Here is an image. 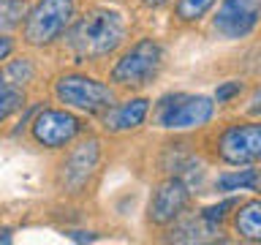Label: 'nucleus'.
Listing matches in <instances>:
<instances>
[{
    "label": "nucleus",
    "mask_w": 261,
    "mask_h": 245,
    "mask_svg": "<svg viewBox=\"0 0 261 245\" xmlns=\"http://www.w3.org/2000/svg\"><path fill=\"white\" fill-rule=\"evenodd\" d=\"M125 22L112 8H90L68 33V44L79 57H106L122 44Z\"/></svg>",
    "instance_id": "obj_1"
},
{
    "label": "nucleus",
    "mask_w": 261,
    "mask_h": 245,
    "mask_svg": "<svg viewBox=\"0 0 261 245\" xmlns=\"http://www.w3.org/2000/svg\"><path fill=\"white\" fill-rule=\"evenodd\" d=\"M215 3L218 0H179L177 3V16L182 22H199Z\"/></svg>",
    "instance_id": "obj_18"
},
{
    "label": "nucleus",
    "mask_w": 261,
    "mask_h": 245,
    "mask_svg": "<svg viewBox=\"0 0 261 245\" xmlns=\"http://www.w3.org/2000/svg\"><path fill=\"white\" fill-rule=\"evenodd\" d=\"M24 14H28V3L24 0H0V33L16 28Z\"/></svg>",
    "instance_id": "obj_16"
},
{
    "label": "nucleus",
    "mask_w": 261,
    "mask_h": 245,
    "mask_svg": "<svg viewBox=\"0 0 261 245\" xmlns=\"http://www.w3.org/2000/svg\"><path fill=\"white\" fill-rule=\"evenodd\" d=\"M22 106H24L22 87H6V85H0V122L8 120L14 112H19Z\"/></svg>",
    "instance_id": "obj_17"
},
{
    "label": "nucleus",
    "mask_w": 261,
    "mask_h": 245,
    "mask_svg": "<svg viewBox=\"0 0 261 245\" xmlns=\"http://www.w3.org/2000/svg\"><path fill=\"white\" fill-rule=\"evenodd\" d=\"M142 3H147V6H163V3H169V0H142Z\"/></svg>",
    "instance_id": "obj_23"
},
{
    "label": "nucleus",
    "mask_w": 261,
    "mask_h": 245,
    "mask_svg": "<svg viewBox=\"0 0 261 245\" xmlns=\"http://www.w3.org/2000/svg\"><path fill=\"white\" fill-rule=\"evenodd\" d=\"M258 24V0H223L212 19L215 33L223 38H245Z\"/></svg>",
    "instance_id": "obj_9"
},
{
    "label": "nucleus",
    "mask_w": 261,
    "mask_h": 245,
    "mask_svg": "<svg viewBox=\"0 0 261 245\" xmlns=\"http://www.w3.org/2000/svg\"><path fill=\"white\" fill-rule=\"evenodd\" d=\"M237 93H242V82H226V85L218 87L215 98H218V101H228V98H234Z\"/></svg>",
    "instance_id": "obj_20"
},
{
    "label": "nucleus",
    "mask_w": 261,
    "mask_h": 245,
    "mask_svg": "<svg viewBox=\"0 0 261 245\" xmlns=\"http://www.w3.org/2000/svg\"><path fill=\"white\" fill-rule=\"evenodd\" d=\"M212 234H215V224L207 218H191V220H182L174 232H171V240L177 242H204V240H212Z\"/></svg>",
    "instance_id": "obj_13"
},
{
    "label": "nucleus",
    "mask_w": 261,
    "mask_h": 245,
    "mask_svg": "<svg viewBox=\"0 0 261 245\" xmlns=\"http://www.w3.org/2000/svg\"><path fill=\"white\" fill-rule=\"evenodd\" d=\"M234 224H237V232H240L245 240L258 242L261 240V202L253 199L248 204H242Z\"/></svg>",
    "instance_id": "obj_12"
},
{
    "label": "nucleus",
    "mask_w": 261,
    "mask_h": 245,
    "mask_svg": "<svg viewBox=\"0 0 261 245\" xmlns=\"http://www.w3.org/2000/svg\"><path fill=\"white\" fill-rule=\"evenodd\" d=\"M82 134V120L65 109H44L33 120V136L44 147H65Z\"/></svg>",
    "instance_id": "obj_8"
},
{
    "label": "nucleus",
    "mask_w": 261,
    "mask_h": 245,
    "mask_svg": "<svg viewBox=\"0 0 261 245\" xmlns=\"http://www.w3.org/2000/svg\"><path fill=\"white\" fill-rule=\"evenodd\" d=\"M11 52H14V41L8 36H0V60H6Z\"/></svg>",
    "instance_id": "obj_21"
},
{
    "label": "nucleus",
    "mask_w": 261,
    "mask_h": 245,
    "mask_svg": "<svg viewBox=\"0 0 261 245\" xmlns=\"http://www.w3.org/2000/svg\"><path fill=\"white\" fill-rule=\"evenodd\" d=\"M98 161H101V144L98 139H85L68 153V158L60 166V188L68 193H82L95 175Z\"/></svg>",
    "instance_id": "obj_7"
},
{
    "label": "nucleus",
    "mask_w": 261,
    "mask_h": 245,
    "mask_svg": "<svg viewBox=\"0 0 261 245\" xmlns=\"http://www.w3.org/2000/svg\"><path fill=\"white\" fill-rule=\"evenodd\" d=\"M0 242H11V229H0Z\"/></svg>",
    "instance_id": "obj_22"
},
{
    "label": "nucleus",
    "mask_w": 261,
    "mask_h": 245,
    "mask_svg": "<svg viewBox=\"0 0 261 245\" xmlns=\"http://www.w3.org/2000/svg\"><path fill=\"white\" fill-rule=\"evenodd\" d=\"M33 63L30 60H14V63H8L3 71H0V85H6V87H22L24 82H30L33 79Z\"/></svg>",
    "instance_id": "obj_15"
},
{
    "label": "nucleus",
    "mask_w": 261,
    "mask_h": 245,
    "mask_svg": "<svg viewBox=\"0 0 261 245\" xmlns=\"http://www.w3.org/2000/svg\"><path fill=\"white\" fill-rule=\"evenodd\" d=\"M188 199H191L188 185L179 177H171L166 183H161L158 191L152 193L150 204H147V218L158 226L171 224L174 218L182 215V210L188 207Z\"/></svg>",
    "instance_id": "obj_10"
},
{
    "label": "nucleus",
    "mask_w": 261,
    "mask_h": 245,
    "mask_svg": "<svg viewBox=\"0 0 261 245\" xmlns=\"http://www.w3.org/2000/svg\"><path fill=\"white\" fill-rule=\"evenodd\" d=\"M163 52L152 38H142L128 49L112 68V82L122 87H142L161 71Z\"/></svg>",
    "instance_id": "obj_4"
},
{
    "label": "nucleus",
    "mask_w": 261,
    "mask_h": 245,
    "mask_svg": "<svg viewBox=\"0 0 261 245\" xmlns=\"http://www.w3.org/2000/svg\"><path fill=\"white\" fill-rule=\"evenodd\" d=\"M218 191H256L258 188V172L256 169H242V172H226L215 183Z\"/></svg>",
    "instance_id": "obj_14"
},
{
    "label": "nucleus",
    "mask_w": 261,
    "mask_h": 245,
    "mask_svg": "<svg viewBox=\"0 0 261 245\" xmlns=\"http://www.w3.org/2000/svg\"><path fill=\"white\" fill-rule=\"evenodd\" d=\"M218 155L231 166H248L261 158V128L256 122L228 126L218 139Z\"/></svg>",
    "instance_id": "obj_6"
},
{
    "label": "nucleus",
    "mask_w": 261,
    "mask_h": 245,
    "mask_svg": "<svg viewBox=\"0 0 261 245\" xmlns=\"http://www.w3.org/2000/svg\"><path fill=\"white\" fill-rule=\"evenodd\" d=\"M55 95L60 98L65 106H73V109L82 112H103L114 104V93L103 82H98L93 77H85V74H68V77H60L55 85Z\"/></svg>",
    "instance_id": "obj_5"
},
{
    "label": "nucleus",
    "mask_w": 261,
    "mask_h": 245,
    "mask_svg": "<svg viewBox=\"0 0 261 245\" xmlns=\"http://www.w3.org/2000/svg\"><path fill=\"white\" fill-rule=\"evenodd\" d=\"M147 109H150V101L147 98H130V101L120 104V106H109L103 117V128L112 131V134H122V131H134L144 122Z\"/></svg>",
    "instance_id": "obj_11"
},
{
    "label": "nucleus",
    "mask_w": 261,
    "mask_h": 245,
    "mask_svg": "<svg viewBox=\"0 0 261 245\" xmlns=\"http://www.w3.org/2000/svg\"><path fill=\"white\" fill-rule=\"evenodd\" d=\"M212 112H215L212 98L177 93V95H166L158 104V122L161 128H169V131H191V128L207 126Z\"/></svg>",
    "instance_id": "obj_3"
},
{
    "label": "nucleus",
    "mask_w": 261,
    "mask_h": 245,
    "mask_svg": "<svg viewBox=\"0 0 261 245\" xmlns=\"http://www.w3.org/2000/svg\"><path fill=\"white\" fill-rule=\"evenodd\" d=\"M234 204H237L234 199H228V202H223V204H218V207H207V210L201 212V215L207 218V220H212V224H215V220H223V215H226V210H231Z\"/></svg>",
    "instance_id": "obj_19"
},
{
    "label": "nucleus",
    "mask_w": 261,
    "mask_h": 245,
    "mask_svg": "<svg viewBox=\"0 0 261 245\" xmlns=\"http://www.w3.org/2000/svg\"><path fill=\"white\" fill-rule=\"evenodd\" d=\"M76 14L73 0H38L30 14H24V41L30 46H46L63 36Z\"/></svg>",
    "instance_id": "obj_2"
}]
</instances>
